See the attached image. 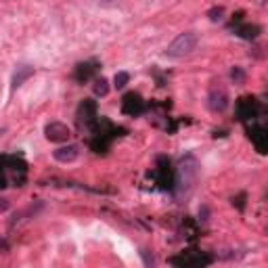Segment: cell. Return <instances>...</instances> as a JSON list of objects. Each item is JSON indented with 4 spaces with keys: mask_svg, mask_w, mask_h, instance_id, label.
<instances>
[{
    "mask_svg": "<svg viewBox=\"0 0 268 268\" xmlns=\"http://www.w3.org/2000/svg\"><path fill=\"white\" fill-rule=\"evenodd\" d=\"M235 32L241 38H245V40H253L260 34V27L258 25H251V23H237L235 25Z\"/></svg>",
    "mask_w": 268,
    "mask_h": 268,
    "instance_id": "8fae6325",
    "label": "cell"
},
{
    "mask_svg": "<svg viewBox=\"0 0 268 268\" xmlns=\"http://www.w3.org/2000/svg\"><path fill=\"white\" fill-rule=\"evenodd\" d=\"M147 107H149V105H147L143 98H140V95H136V93H128L122 101V111L126 115H132V117L145 114Z\"/></svg>",
    "mask_w": 268,
    "mask_h": 268,
    "instance_id": "5b68a950",
    "label": "cell"
},
{
    "mask_svg": "<svg viewBox=\"0 0 268 268\" xmlns=\"http://www.w3.org/2000/svg\"><path fill=\"white\" fill-rule=\"evenodd\" d=\"M208 105L214 114H222L224 109L229 107V96L222 88H211V93L208 96Z\"/></svg>",
    "mask_w": 268,
    "mask_h": 268,
    "instance_id": "ba28073f",
    "label": "cell"
},
{
    "mask_svg": "<svg viewBox=\"0 0 268 268\" xmlns=\"http://www.w3.org/2000/svg\"><path fill=\"white\" fill-rule=\"evenodd\" d=\"M260 111H262V107H260L258 98L243 96L237 101V114H239V119H241V122H249V119L253 122V119L260 115Z\"/></svg>",
    "mask_w": 268,
    "mask_h": 268,
    "instance_id": "277c9868",
    "label": "cell"
},
{
    "mask_svg": "<svg viewBox=\"0 0 268 268\" xmlns=\"http://www.w3.org/2000/svg\"><path fill=\"white\" fill-rule=\"evenodd\" d=\"M245 199H248V195H245V193L237 195L235 199H232V206H237V210H239V211H243V210H245Z\"/></svg>",
    "mask_w": 268,
    "mask_h": 268,
    "instance_id": "2e32d148",
    "label": "cell"
},
{
    "mask_svg": "<svg viewBox=\"0 0 268 268\" xmlns=\"http://www.w3.org/2000/svg\"><path fill=\"white\" fill-rule=\"evenodd\" d=\"M230 76H232V80H237V82H243V77H245V74H243V69H239V67H235L230 72Z\"/></svg>",
    "mask_w": 268,
    "mask_h": 268,
    "instance_id": "ac0fdd59",
    "label": "cell"
},
{
    "mask_svg": "<svg viewBox=\"0 0 268 268\" xmlns=\"http://www.w3.org/2000/svg\"><path fill=\"white\" fill-rule=\"evenodd\" d=\"M197 44H199V38H197V34L195 32H185V34H180V36H176L172 40V44L168 46V51L166 55L168 57H172V59H180V57H187V55H191Z\"/></svg>",
    "mask_w": 268,
    "mask_h": 268,
    "instance_id": "7a4b0ae2",
    "label": "cell"
},
{
    "mask_svg": "<svg viewBox=\"0 0 268 268\" xmlns=\"http://www.w3.org/2000/svg\"><path fill=\"white\" fill-rule=\"evenodd\" d=\"M77 155H80V147H77V145H67V147H59V149L53 153V157L57 159L59 164H69V161L77 159Z\"/></svg>",
    "mask_w": 268,
    "mask_h": 268,
    "instance_id": "30bf717a",
    "label": "cell"
},
{
    "mask_svg": "<svg viewBox=\"0 0 268 268\" xmlns=\"http://www.w3.org/2000/svg\"><path fill=\"white\" fill-rule=\"evenodd\" d=\"M98 122V109L96 103L90 101V98H84L77 107V124L84 126V128H93V126Z\"/></svg>",
    "mask_w": 268,
    "mask_h": 268,
    "instance_id": "3957f363",
    "label": "cell"
},
{
    "mask_svg": "<svg viewBox=\"0 0 268 268\" xmlns=\"http://www.w3.org/2000/svg\"><path fill=\"white\" fill-rule=\"evenodd\" d=\"M98 69H101V65H98V61H84V63H77L76 65V72H74V80L76 82H88V80H95Z\"/></svg>",
    "mask_w": 268,
    "mask_h": 268,
    "instance_id": "8992f818",
    "label": "cell"
},
{
    "mask_svg": "<svg viewBox=\"0 0 268 268\" xmlns=\"http://www.w3.org/2000/svg\"><path fill=\"white\" fill-rule=\"evenodd\" d=\"M140 258H143V262H145V268H155V258L147 248H140Z\"/></svg>",
    "mask_w": 268,
    "mask_h": 268,
    "instance_id": "9a60e30c",
    "label": "cell"
},
{
    "mask_svg": "<svg viewBox=\"0 0 268 268\" xmlns=\"http://www.w3.org/2000/svg\"><path fill=\"white\" fill-rule=\"evenodd\" d=\"M222 13H224L222 6H214V9H210V11H208V17H210L211 21H218V19L222 17Z\"/></svg>",
    "mask_w": 268,
    "mask_h": 268,
    "instance_id": "e0dca14e",
    "label": "cell"
},
{
    "mask_svg": "<svg viewBox=\"0 0 268 268\" xmlns=\"http://www.w3.org/2000/svg\"><path fill=\"white\" fill-rule=\"evenodd\" d=\"M107 80L105 77H95V86H93V90H95V95L96 96H105L109 93V86H107Z\"/></svg>",
    "mask_w": 268,
    "mask_h": 268,
    "instance_id": "4fadbf2b",
    "label": "cell"
},
{
    "mask_svg": "<svg viewBox=\"0 0 268 268\" xmlns=\"http://www.w3.org/2000/svg\"><path fill=\"white\" fill-rule=\"evenodd\" d=\"M128 82H130V74H126V72H119V74H115V77H114V86H115L117 90H122Z\"/></svg>",
    "mask_w": 268,
    "mask_h": 268,
    "instance_id": "5bb4252c",
    "label": "cell"
},
{
    "mask_svg": "<svg viewBox=\"0 0 268 268\" xmlns=\"http://www.w3.org/2000/svg\"><path fill=\"white\" fill-rule=\"evenodd\" d=\"M44 132H46V138L51 140V143H65V140L72 136L69 128L65 124H61V122H51L44 128Z\"/></svg>",
    "mask_w": 268,
    "mask_h": 268,
    "instance_id": "52a82bcc",
    "label": "cell"
},
{
    "mask_svg": "<svg viewBox=\"0 0 268 268\" xmlns=\"http://www.w3.org/2000/svg\"><path fill=\"white\" fill-rule=\"evenodd\" d=\"M34 76V67H30V65H21V67H17V72H15V76H13V88H17V86H21L27 77H32Z\"/></svg>",
    "mask_w": 268,
    "mask_h": 268,
    "instance_id": "7c38bea8",
    "label": "cell"
},
{
    "mask_svg": "<svg viewBox=\"0 0 268 268\" xmlns=\"http://www.w3.org/2000/svg\"><path fill=\"white\" fill-rule=\"evenodd\" d=\"M211 262H214V256L199 249H187L172 258V264L176 268H206Z\"/></svg>",
    "mask_w": 268,
    "mask_h": 268,
    "instance_id": "6da1fadb",
    "label": "cell"
},
{
    "mask_svg": "<svg viewBox=\"0 0 268 268\" xmlns=\"http://www.w3.org/2000/svg\"><path fill=\"white\" fill-rule=\"evenodd\" d=\"M249 132V138H251V143L256 145V149L260 153H266V138H268V134H266V128L262 124H253L251 128H248Z\"/></svg>",
    "mask_w": 268,
    "mask_h": 268,
    "instance_id": "9c48e42d",
    "label": "cell"
}]
</instances>
